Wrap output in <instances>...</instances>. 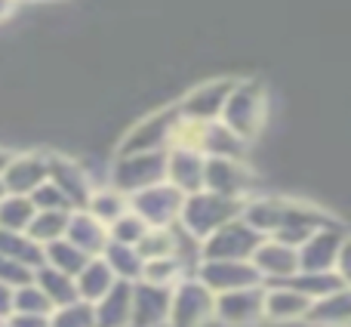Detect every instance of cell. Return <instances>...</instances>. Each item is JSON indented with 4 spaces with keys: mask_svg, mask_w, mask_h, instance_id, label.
Here are the masks:
<instances>
[{
    "mask_svg": "<svg viewBox=\"0 0 351 327\" xmlns=\"http://www.w3.org/2000/svg\"><path fill=\"white\" fill-rule=\"evenodd\" d=\"M243 204H247V201L222 198V194H216V192H206V188H200V192H194V194H185L179 225L191 238H197V241H206V238H210L216 229H222L225 223H231V219L241 216Z\"/></svg>",
    "mask_w": 351,
    "mask_h": 327,
    "instance_id": "obj_1",
    "label": "cell"
},
{
    "mask_svg": "<svg viewBox=\"0 0 351 327\" xmlns=\"http://www.w3.org/2000/svg\"><path fill=\"white\" fill-rule=\"evenodd\" d=\"M179 117H182L179 105H167V109H158V111H152V115L139 117V121L121 136V142H117V155L170 152Z\"/></svg>",
    "mask_w": 351,
    "mask_h": 327,
    "instance_id": "obj_2",
    "label": "cell"
},
{
    "mask_svg": "<svg viewBox=\"0 0 351 327\" xmlns=\"http://www.w3.org/2000/svg\"><path fill=\"white\" fill-rule=\"evenodd\" d=\"M167 155L170 152H136V155H114L108 170V182L133 198L136 192L167 182Z\"/></svg>",
    "mask_w": 351,
    "mask_h": 327,
    "instance_id": "obj_3",
    "label": "cell"
},
{
    "mask_svg": "<svg viewBox=\"0 0 351 327\" xmlns=\"http://www.w3.org/2000/svg\"><path fill=\"white\" fill-rule=\"evenodd\" d=\"M219 121L234 130L241 139H256L265 124V90L256 80H237Z\"/></svg>",
    "mask_w": 351,
    "mask_h": 327,
    "instance_id": "obj_4",
    "label": "cell"
},
{
    "mask_svg": "<svg viewBox=\"0 0 351 327\" xmlns=\"http://www.w3.org/2000/svg\"><path fill=\"white\" fill-rule=\"evenodd\" d=\"M210 318H216V293L194 275L182 278L173 287L170 303V324L167 327H204Z\"/></svg>",
    "mask_w": 351,
    "mask_h": 327,
    "instance_id": "obj_5",
    "label": "cell"
},
{
    "mask_svg": "<svg viewBox=\"0 0 351 327\" xmlns=\"http://www.w3.org/2000/svg\"><path fill=\"white\" fill-rule=\"evenodd\" d=\"M182 204H185V192H179L173 182H158L130 198V210L139 213L152 229H170L179 223Z\"/></svg>",
    "mask_w": 351,
    "mask_h": 327,
    "instance_id": "obj_6",
    "label": "cell"
},
{
    "mask_svg": "<svg viewBox=\"0 0 351 327\" xmlns=\"http://www.w3.org/2000/svg\"><path fill=\"white\" fill-rule=\"evenodd\" d=\"M262 241H265V235H259L253 225H247L237 216L204 241V260H253Z\"/></svg>",
    "mask_w": 351,
    "mask_h": 327,
    "instance_id": "obj_7",
    "label": "cell"
},
{
    "mask_svg": "<svg viewBox=\"0 0 351 327\" xmlns=\"http://www.w3.org/2000/svg\"><path fill=\"white\" fill-rule=\"evenodd\" d=\"M265 318V287H241V291L216 293V322L225 327H253Z\"/></svg>",
    "mask_w": 351,
    "mask_h": 327,
    "instance_id": "obj_8",
    "label": "cell"
},
{
    "mask_svg": "<svg viewBox=\"0 0 351 327\" xmlns=\"http://www.w3.org/2000/svg\"><path fill=\"white\" fill-rule=\"evenodd\" d=\"M237 80L231 78H213V80H204L197 84L194 90L185 93V99L179 102V111L191 121H200V124H213L222 117L225 111V102H228L231 90H234Z\"/></svg>",
    "mask_w": 351,
    "mask_h": 327,
    "instance_id": "obj_9",
    "label": "cell"
},
{
    "mask_svg": "<svg viewBox=\"0 0 351 327\" xmlns=\"http://www.w3.org/2000/svg\"><path fill=\"white\" fill-rule=\"evenodd\" d=\"M194 275L213 293H228V291H241V287L262 284V275L256 272L253 260H204Z\"/></svg>",
    "mask_w": 351,
    "mask_h": 327,
    "instance_id": "obj_10",
    "label": "cell"
},
{
    "mask_svg": "<svg viewBox=\"0 0 351 327\" xmlns=\"http://www.w3.org/2000/svg\"><path fill=\"white\" fill-rule=\"evenodd\" d=\"M204 188L222 194V198L243 201L253 188V170L237 158H206Z\"/></svg>",
    "mask_w": 351,
    "mask_h": 327,
    "instance_id": "obj_11",
    "label": "cell"
},
{
    "mask_svg": "<svg viewBox=\"0 0 351 327\" xmlns=\"http://www.w3.org/2000/svg\"><path fill=\"white\" fill-rule=\"evenodd\" d=\"M0 179L6 194H34L49 179V152H16Z\"/></svg>",
    "mask_w": 351,
    "mask_h": 327,
    "instance_id": "obj_12",
    "label": "cell"
},
{
    "mask_svg": "<svg viewBox=\"0 0 351 327\" xmlns=\"http://www.w3.org/2000/svg\"><path fill=\"white\" fill-rule=\"evenodd\" d=\"M173 287L152 284L139 278L133 281V324L130 327H167L170 324Z\"/></svg>",
    "mask_w": 351,
    "mask_h": 327,
    "instance_id": "obj_13",
    "label": "cell"
},
{
    "mask_svg": "<svg viewBox=\"0 0 351 327\" xmlns=\"http://www.w3.org/2000/svg\"><path fill=\"white\" fill-rule=\"evenodd\" d=\"M49 182H56V185L68 194L74 210H84L93 188H96V179H93L90 170L62 152H49Z\"/></svg>",
    "mask_w": 351,
    "mask_h": 327,
    "instance_id": "obj_14",
    "label": "cell"
},
{
    "mask_svg": "<svg viewBox=\"0 0 351 327\" xmlns=\"http://www.w3.org/2000/svg\"><path fill=\"white\" fill-rule=\"evenodd\" d=\"M253 266L262 281H290L299 275V250L278 238H265L253 253Z\"/></svg>",
    "mask_w": 351,
    "mask_h": 327,
    "instance_id": "obj_15",
    "label": "cell"
},
{
    "mask_svg": "<svg viewBox=\"0 0 351 327\" xmlns=\"http://www.w3.org/2000/svg\"><path fill=\"white\" fill-rule=\"evenodd\" d=\"M206 173V155L194 148H170L167 155V182H173L179 192L194 194L204 188Z\"/></svg>",
    "mask_w": 351,
    "mask_h": 327,
    "instance_id": "obj_16",
    "label": "cell"
},
{
    "mask_svg": "<svg viewBox=\"0 0 351 327\" xmlns=\"http://www.w3.org/2000/svg\"><path fill=\"white\" fill-rule=\"evenodd\" d=\"M96 327H130L133 324V281H117L102 300L93 303Z\"/></svg>",
    "mask_w": 351,
    "mask_h": 327,
    "instance_id": "obj_17",
    "label": "cell"
},
{
    "mask_svg": "<svg viewBox=\"0 0 351 327\" xmlns=\"http://www.w3.org/2000/svg\"><path fill=\"white\" fill-rule=\"evenodd\" d=\"M65 238L71 244H77L84 253L90 256H102L105 247H108V225L99 223L96 216H93L90 210H74L71 213V223H68V232Z\"/></svg>",
    "mask_w": 351,
    "mask_h": 327,
    "instance_id": "obj_18",
    "label": "cell"
},
{
    "mask_svg": "<svg viewBox=\"0 0 351 327\" xmlns=\"http://www.w3.org/2000/svg\"><path fill=\"white\" fill-rule=\"evenodd\" d=\"M342 235L336 232H315L299 250V272H330L333 260H339Z\"/></svg>",
    "mask_w": 351,
    "mask_h": 327,
    "instance_id": "obj_19",
    "label": "cell"
},
{
    "mask_svg": "<svg viewBox=\"0 0 351 327\" xmlns=\"http://www.w3.org/2000/svg\"><path fill=\"white\" fill-rule=\"evenodd\" d=\"M311 309V297L296 287L284 284V287H271L265 291V318L268 322H296V318H305Z\"/></svg>",
    "mask_w": 351,
    "mask_h": 327,
    "instance_id": "obj_20",
    "label": "cell"
},
{
    "mask_svg": "<svg viewBox=\"0 0 351 327\" xmlns=\"http://www.w3.org/2000/svg\"><path fill=\"white\" fill-rule=\"evenodd\" d=\"M0 253L12 262H22L28 269H40L47 262V247L37 244L28 232H10L0 229Z\"/></svg>",
    "mask_w": 351,
    "mask_h": 327,
    "instance_id": "obj_21",
    "label": "cell"
},
{
    "mask_svg": "<svg viewBox=\"0 0 351 327\" xmlns=\"http://www.w3.org/2000/svg\"><path fill=\"white\" fill-rule=\"evenodd\" d=\"M34 284L40 287L43 293L49 297V303L59 309V306H68L74 303V300H80L77 293V281H74V275L62 272V269L49 266V262H43L40 269H34Z\"/></svg>",
    "mask_w": 351,
    "mask_h": 327,
    "instance_id": "obj_22",
    "label": "cell"
},
{
    "mask_svg": "<svg viewBox=\"0 0 351 327\" xmlns=\"http://www.w3.org/2000/svg\"><path fill=\"white\" fill-rule=\"evenodd\" d=\"M74 281H77L80 300H86V303H96V300H102L105 293H108L111 287L117 284V275L111 272V266L105 262V256H93V260L84 266V272H80Z\"/></svg>",
    "mask_w": 351,
    "mask_h": 327,
    "instance_id": "obj_23",
    "label": "cell"
},
{
    "mask_svg": "<svg viewBox=\"0 0 351 327\" xmlns=\"http://www.w3.org/2000/svg\"><path fill=\"white\" fill-rule=\"evenodd\" d=\"M305 322L321 327H351V291H336L321 303H311Z\"/></svg>",
    "mask_w": 351,
    "mask_h": 327,
    "instance_id": "obj_24",
    "label": "cell"
},
{
    "mask_svg": "<svg viewBox=\"0 0 351 327\" xmlns=\"http://www.w3.org/2000/svg\"><path fill=\"white\" fill-rule=\"evenodd\" d=\"M84 210H90L99 223L111 225L114 219H121L123 213L130 210V194H123L121 188H114L111 182H108V185H96Z\"/></svg>",
    "mask_w": 351,
    "mask_h": 327,
    "instance_id": "obj_25",
    "label": "cell"
},
{
    "mask_svg": "<svg viewBox=\"0 0 351 327\" xmlns=\"http://www.w3.org/2000/svg\"><path fill=\"white\" fill-rule=\"evenodd\" d=\"M204 155L206 158H237L243 161L247 155V139L228 130L222 121L206 124V136H204Z\"/></svg>",
    "mask_w": 351,
    "mask_h": 327,
    "instance_id": "obj_26",
    "label": "cell"
},
{
    "mask_svg": "<svg viewBox=\"0 0 351 327\" xmlns=\"http://www.w3.org/2000/svg\"><path fill=\"white\" fill-rule=\"evenodd\" d=\"M102 256L111 266V272L117 275V281H139L142 272H145V260H142V253H139L136 244L108 241V247H105Z\"/></svg>",
    "mask_w": 351,
    "mask_h": 327,
    "instance_id": "obj_27",
    "label": "cell"
},
{
    "mask_svg": "<svg viewBox=\"0 0 351 327\" xmlns=\"http://www.w3.org/2000/svg\"><path fill=\"white\" fill-rule=\"evenodd\" d=\"M37 207L31 194H3L0 198V229L10 232H28Z\"/></svg>",
    "mask_w": 351,
    "mask_h": 327,
    "instance_id": "obj_28",
    "label": "cell"
},
{
    "mask_svg": "<svg viewBox=\"0 0 351 327\" xmlns=\"http://www.w3.org/2000/svg\"><path fill=\"white\" fill-rule=\"evenodd\" d=\"M68 223H71V213L68 210H37L34 219H31V225H28V235L34 238L37 244L47 247V244L65 238Z\"/></svg>",
    "mask_w": 351,
    "mask_h": 327,
    "instance_id": "obj_29",
    "label": "cell"
},
{
    "mask_svg": "<svg viewBox=\"0 0 351 327\" xmlns=\"http://www.w3.org/2000/svg\"><path fill=\"white\" fill-rule=\"evenodd\" d=\"M90 260H93V256L84 253V250H80L77 244H71L68 238H59V241L47 244V262H49V266H56V269H62V272L74 275V278L84 272V266Z\"/></svg>",
    "mask_w": 351,
    "mask_h": 327,
    "instance_id": "obj_30",
    "label": "cell"
},
{
    "mask_svg": "<svg viewBox=\"0 0 351 327\" xmlns=\"http://www.w3.org/2000/svg\"><path fill=\"white\" fill-rule=\"evenodd\" d=\"M12 312H25V315H53L56 306L49 303V297L34 284V281H28V284L16 287Z\"/></svg>",
    "mask_w": 351,
    "mask_h": 327,
    "instance_id": "obj_31",
    "label": "cell"
},
{
    "mask_svg": "<svg viewBox=\"0 0 351 327\" xmlns=\"http://www.w3.org/2000/svg\"><path fill=\"white\" fill-rule=\"evenodd\" d=\"M49 327H96L93 303L74 300V303H68V306H59V309L49 315Z\"/></svg>",
    "mask_w": 351,
    "mask_h": 327,
    "instance_id": "obj_32",
    "label": "cell"
},
{
    "mask_svg": "<svg viewBox=\"0 0 351 327\" xmlns=\"http://www.w3.org/2000/svg\"><path fill=\"white\" fill-rule=\"evenodd\" d=\"M188 269L182 266L179 256H164V260H148L142 278L152 281V284H164V287H176L182 278H185Z\"/></svg>",
    "mask_w": 351,
    "mask_h": 327,
    "instance_id": "obj_33",
    "label": "cell"
},
{
    "mask_svg": "<svg viewBox=\"0 0 351 327\" xmlns=\"http://www.w3.org/2000/svg\"><path fill=\"white\" fill-rule=\"evenodd\" d=\"M142 260H164V256H176V229H148V235L139 244Z\"/></svg>",
    "mask_w": 351,
    "mask_h": 327,
    "instance_id": "obj_34",
    "label": "cell"
},
{
    "mask_svg": "<svg viewBox=\"0 0 351 327\" xmlns=\"http://www.w3.org/2000/svg\"><path fill=\"white\" fill-rule=\"evenodd\" d=\"M148 229H152V225H148L139 213L127 210L121 219H114V223L108 225V238L117 244H139L142 238L148 235Z\"/></svg>",
    "mask_w": 351,
    "mask_h": 327,
    "instance_id": "obj_35",
    "label": "cell"
},
{
    "mask_svg": "<svg viewBox=\"0 0 351 327\" xmlns=\"http://www.w3.org/2000/svg\"><path fill=\"white\" fill-rule=\"evenodd\" d=\"M31 201H34L37 210H68V213H74V204L68 201V194L49 179L31 194Z\"/></svg>",
    "mask_w": 351,
    "mask_h": 327,
    "instance_id": "obj_36",
    "label": "cell"
},
{
    "mask_svg": "<svg viewBox=\"0 0 351 327\" xmlns=\"http://www.w3.org/2000/svg\"><path fill=\"white\" fill-rule=\"evenodd\" d=\"M0 281L10 287H22V284H28V281H34V269L22 266V262H12L0 253Z\"/></svg>",
    "mask_w": 351,
    "mask_h": 327,
    "instance_id": "obj_37",
    "label": "cell"
},
{
    "mask_svg": "<svg viewBox=\"0 0 351 327\" xmlns=\"http://www.w3.org/2000/svg\"><path fill=\"white\" fill-rule=\"evenodd\" d=\"M3 327H49V315H25V312H12L3 322Z\"/></svg>",
    "mask_w": 351,
    "mask_h": 327,
    "instance_id": "obj_38",
    "label": "cell"
},
{
    "mask_svg": "<svg viewBox=\"0 0 351 327\" xmlns=\"http://www.w3.org/2000/svg\"><path fill=\"white\" fill-rule=\"evenodd\" d=\"M12 300H16V287H10V284L0 281V324L12 315Z\"/></svg>",
    "mask_w": 351,
    "mask_h": 327,
    "instance_id": "obj_39",
    "label": "cell"
},
{
    "mask_svg": "<svg viewBox=\"0 0 351 327\" xmlns=\"http://www.w3.org/2000/svg\"><path fill=\"white\" fill-rule=\"evenodd\" d=\"M339 272H342V281L351 284V241H346L339 250Z\"/></svg>",
    "mask_w": 351,
    "mask_h": 327,
    "instance_id": "obj_40",
    "label": "cell"
},
{
    "mask_svg": "<svg viewBox=\"0 0 351 327\" xmlns=\"http://www.w3.org/2000/svg\"><path fill=\"white\" fill-rule=\"evenodd\" d=\"M19 3H22V0H0V25H3V22H10V19L16 16Z\"/></svg>",
    "mask_w": 351,
    "mask_h": 327,
    "instance_id": "obj_41",
    "label": "cell"
},
{
    "mask_svg": "<svg viewBox=\"0 0 351 327\" xmlns=\"http://www.w3.org/2000/svg\"><path fill=\"white\" fill-rule=\"evenodd\" d=\"M12 155H16V152H10V148H0V176H3L6 164H10V161H12Z\"/></svg>",
    "mask_w": 351,
    "mask_h": 327,
    "instance_id": "obj_42",
    "label": "cell"
},
{
    "mask_svg": "<svg viewBox=\"0 0 351 327\" xmlns=\"http://www.w3.org/2000/svg\"><path fill=\"white\" fill-rule=\"evenodd\" d=\"M3 194H6V188H3V179H0V198H3Z\"/></svg>",
    "mask_w": 351,
    "mask_h": 327,
    "instance_id": "obj_43",
    "label": "cell"
}]
</instances>
